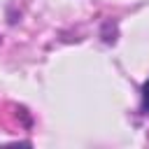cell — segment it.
I'll return each instance as SVG.
<instances>
[{
    "label": "cell",
    "mask_w": 149,
    "mask_h": 149,
    "mask_svg": "<svg viewBox=\"0 0 149 149\" xmlns=\"http://www.w3.org/2000/svg\"><path fill=\"white\" fill-rule=\"evenodd\" d=\"M142 107L149 112V79H147L144 86H142Z\"/></svg>",
    "instance_id": "cell-1"
}]
</instances>
